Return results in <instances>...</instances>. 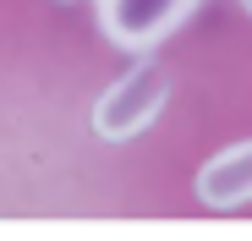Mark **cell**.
<instances>
[{
	"label": "cell",
	"instance_id": "obj_1",
	"mask_svg": "<svg viewBox=\"0 0 252 241\" xmlns=\"http://www.w3.org/2000/svg\"><path fill=\"white\" fill-rule=\"evenodd\" d=\"M164 99H170V71H164L154 55H143L137 66H126L115 83L99 93L94 132L104 143H126V137H137L143 126H154V115L164 110Z\"/></svg>",
	"mask_w": 252,
	"mask_h": 241
},
{
	"label": "cell",
	"instance_id": "obj_2",
	"mask_svg": "<svg viewBox=\"0 0 252 241\" xmlns=\"http://www.w3.org/2000/svg\"><path fill=\"white\" fill-rule=\"evenodd\" d=\"M192 6L197 0H94V17H99V33L110 44L148 55L159 38H170L192 17Z\"/></svg>",
	"mask_w": 252,
	"mask_h": 241
},
{
	"label": "cell",
	"instance_id": "obj_3",
	"mask_svg": "<svg viewBox=\"0 0 252 241\" xmlns=\"http://www.w3.org/2000/svg\"><path fill=\"white\" fill-rule=\"evenodd\" d=\"M192 186H197L203 209H241V203H252V137L225 148V153H214L197 170Z\"/></svg>",
	"mask_w": 252,
	"mask_h": 241
},
{
	"label": "cell",
	"instance_id": "obj_4",
	"mask_svg": "<svg viewBox=\"0 0 252 241\" xmlns=\"http://www.w3.org/2000/svg\"><path fill=\"white\" fill-rule=\"evenodd\" d=\"M241 6H247V11H252V0H241Z\"/></svg>",
	"mask_w": 252,
	"mask_h": 241
},
{
	"label": "cell",
	"instance_id": "obj_5",
	"mask_svg": "<svg viewBox=\"0 0 252 241\" xmlns=\"http://www.w3.org/2000/svg\"><path fill=\"white\" fill-rule=\"evenodd\" d=\"M61 6H66V0H61Z\"/></svg>",
	"mask_w": 252,
	"mask_h": 241
}]
</instances>
